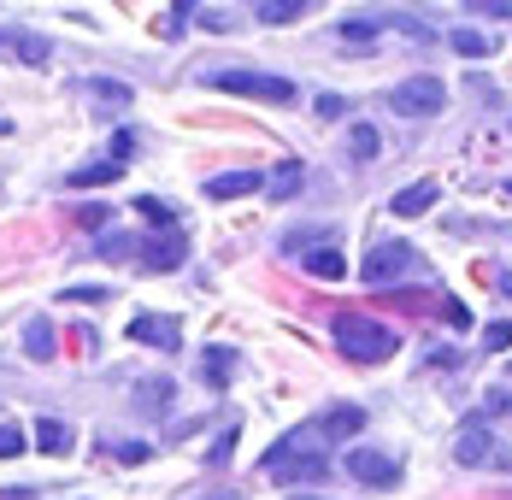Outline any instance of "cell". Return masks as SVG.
<instances>
[{
	"instance_id": "6da1fadb",
	"label": "cell",
	"mask_w": 512,
	"mask_h": 500,
	"mask_svg": "<svg viewBox=\"0 0 512 500\" xmlns=\"http://www.w3.org/2000/svg\"><path fill=\"white\" fill-rule=\"evenodd\" d=\"M330 336H336V353H348L354 365H377V359H389V353L401 348V336L383 318H365V312H336Z\"/></svg>"
},
{
	"instance_id": "7a4b0ae2",
	"label": "cell",
	"mask_w": 512,
	"mask_h": 500,
	"mask_svg": "<svg viewBox=\"0 0 512 500\" xmlns=\"http://www.w3.org/2000/svg\"><path fill=\"white\" fill-rule=\"evenodd\" d=\"M259 471H265L271 483H289V489H295V483H324V477H330V453H312L289 436V442H277V448L259 459Z\"/></svg>"
},
{
	"instance_id": "3957f363",
	"label": "cell",
	"mask_w": 512,
	"mask_h": 500,
	"mask_svg": "<svg viewBox=\"0 0 512 500\" xmlns=\"http://www.w3.org/2000/svg\"><path fill=\"white\" fill-rule=\"evenodd\" d=\"M212 89L248 95V100H271V106H295V100H301L295 77H277V71H212Z\"/></svg>"
},
{
	"instance_id": "277c9868",
	"label": "cell",
	"mask_w": 512,
	"mask_h": 500,
	"mask_svg": "<svg viewBox=\"0 0 512 500\" xmlns=\"http://www.w3.org/2000/svg\"><path fill=\"white\" fill-rule=\"evenodd\" d=\"M442 106H448V89H442L430 71H424V77H407V83H395V89H389V112H395V118H436Z\"/></svg>"
},
{
	"instance_id": "5b68a950",
	"label": "cell",
	"mask_w": 512,
	"mask_h": 500,
	"mask_svg": "<svg viewBox=\"0 0 512 500\" xmlns=\"http://www.w3.org/2000/svg\"><path fill=\"white\" fill-rule=\"evenodd\" d=\"M418 271V253L407 248V242H377L371 248V259L359 265V277L371 283V289H395L401 277H412Z\"/></svg>"
},
{
	"instance_id": "8992f818",
	"label": "cell",
	"mask_w": 512,
	"mask_h": 500,
	"mask_svg": "<svg viewBox=\"0 0 512 500\" xmlns=\"http://www.w3.org/2000/svg\"><path fill=\"white\" fill-rule=\"evenodd\" d=\"M454 459L460 465H483V471H512V448L495 442L489 424H465L460 436H454Z\"/></svg>"
},
{
	"instance_id": "52a82bcc",
	"label": "cell",
	"mask_w": 512,
	"mask_h": 500,
	"mask_svg": "<svg viewBox=\"0 0 512 500\" xmlns=\"http://www.w3.org/2000/svg\"><path fill=\"white\" fill-rule=\"evenodd\" d=\"M342 465H348V477L365 483V489H395V483H401V459L383 453V448H348Z\"/></svg>"
},
{
	"instance_id": "ba28073f",
	"label": "cell",
	"mask_w": 512,
	"mask_h": 500,
	"mask_svg": "<svg viewBox=\"0 0 512 500\" xmlns=\"http://www.w3.org/2000/svg\"><path fill=\"white\" fill-rule=\"evenodd\" d=\"M301 271L318 277V283H342L348 277V259H342V242H324V248H307L301 253Z\"/></svg>"
},
{
	"instance_id": "9c48e42d",
	"label": "cell",
	"mask_w": 512,
	"mask_h": 500,
	"mask_svg": "<svg viewBox=\"0 0 512 500\" xmlns=\"http://www.w3.org/2000/svg\"><path fill=\"white\" fill-rule=\"evenodd\" d=\"M130 336H136L142 348H159V353H177V342H183L177 318H136V324H130Z\"/></svg>"
},
{
	"instance_id": "30bf717a",
	"label": "cell",
	"mask_w": 512,
	"mask_h": 500,
	"mask_svg": "<svg viewBox=\"0 0 512 500\" xmlns=\"http://www.w3.org/2000/svg\"><path fill=\"white\" fill-rule=\"evenodd\" d=\"M312 430H318V436H330V442H348V436L365 430V406H330Z\"/></svg>"
},
{
	"instance_id": "8fae6325",
	"label": "cell",
	"mask_w": 512,
	"mask_h": 500,
	"mask_svg": "<svg viewBox=\"0 0 512 500\" xmlns=\"http://www.w3.org/2000/svg\"><path fill=\"white\" fill-rule=\"evenodd\" d=\"M142 265L148 271H177L183 265V230H171V236H159V242H142Z\"/></svg>"
},
{
	"instance_id": "7c38bea8",
	"label": "cell",
	"mask_w": 512,
	"mask_h": 500,
	"mask_svg": "<svg viewBox=\"0 0 512 500\" xmlns=\"http://www.w3.org/2000/svg\"><path fill=\"white\" fill-rule=\"evenodd\" d=\"M436 200H442V189H436V183L424 177V183H407L401 195L389 200V212H395V218H418V212H430Z\"/></svg>"
},
{
	"instance_id": "4fadbf2b",
	"label": "cell",
	"mask_w": 512,
	"mask_h": 500,
	"mask_svg": "<svg viewBox=\"0 0 512 500\" xmlns=\"http://www.w3.org/2000/svg\"><path fill=\"white\" fill-rule=\"evenodd\" d=\"M265 189V177L259 171H218L212 183H206V195L212 200H236V195H259Z\"/></svg>"
},
{
	"instance_id": "5bb4252c",
	"label": "cell",
	"mask_w": 512,
	"mask_h": 500,
	"mask_svg": "<svg viewBox=\"0 0 512 500\" xmlns=\"http://www.w3.org/2000/svg\"><path fill=\"white\" fill-rule=\"evenodd\" d=\"M0 53H18L24 65H48L53 59V48L42 36H30V30H0Z\"/></svg>"
},
{
	"instance_id": "9a60e30c",
	"label": "cell",
	"mask_w": 512,
	"mask_h": 500,
	"mask_svg": "<svg viewBox=\"0 0 512 500\" xmlns=\"http://www.w3.org/2000/svg\"><path fill=\"white\" fill-rule=\"evenodd\" d=\"M236 365H242V353H230V348H206V359H201L206 389H224V383L236 377Z\"/></svg>"
},
{
	"instance_id": "2e32d148",
	"label": "cell",
	"mask_w": 512,
	"mask_h": 500,
	"mask_svg": "<svg viewBox=\"0 0 512 500\" xmlns=\"http://www.w3.org/2000/svg\"><path fill=\"white\" fill-rule=\"evenodd\" d=\"M36 442H42V453L65 459V453H71V442H77V430H71L65 418H42V424H36Z\"/></svg>"
},
{
	"instance_id": "e0dca14e",
	"label": "cell",
	"mask_w": 512,
	"mask_h": 500,
	"mask_svg": "<svg viewBox=\"0 0 512 500\" xmlns=\"http://www.w3.org/2000/svg\"><path fill=\"white\" fill-rule=\"evenodd\" d=\"M118 177H124V165H112V159H95V165H77L65 183H71V189H106V183H118Z\"/></svg>"
},
{
	"instance_id": "ac0fdd59",
	"label": "cell",
	"mask_w": 512,
	"mask_h": 500,
	"mask_svg": "<svg viewBox=\"0 0 512 500\" xmlns=\"http://www.w3.org/2000/svg\"><path fill=\"white\" fill-rule=\"evenodd\" d=\"M24 348H30V359H53L59 336H53V324H48V318H30V330H24Z\"/></svg>"
},
{
	"instance_id": "d6986e66",
	"label": "cell",
	"mask_w": 512,
	"mask_h": 500,
	"mask_svg": "<svg viewBox=\"0 0 512 500\" xmlns=\"http://www.w3.org/2000/svg\"><path fill=\"white\" fill-rule=\"evenodd\" d=\"M301 12H307L301 0H259V6H254V18H259V24H295Z\"/></svg>"
},
{
	"instance_id": "ffe728a7",
	"label": "cell",
	"mask_w": 512,
	"mask_h": 500,
	"mask_svg": "<svg viewBox=\"0 0 512 500\" xmlns=\"http://www.w3.org/2000/svg\"><path fill=\"white\" fill-rule=\"evenodd\" d=\"M377 148H383L377 124H354V130H348V153H354L359 165H365V159H377Z\"/></svg>"
},
{
	"instance_id": "44dd1931",
	"label": "cell",
	"mask_w": 512,
	"mask_h": 500,
	"mask_svg": "<svg viewBox=\"0 0 512 500\" xmlns=\"http://www.w3.org/2000/svg\"><path fill=\"white\" fill-rule=\"evenodd\" d=\"M136 212H142V218H148V224H154V230H165V236H171V230H177V212H171V206H165V200H154V195H142V200H136Z\"/></svg>"
},
{
	"instance_id": "7402d4cb",
	"label": "cell",
	"mask_w": 512,
	"mask_h": 500,
	"mask_svg": "<svg viewBox=\"0 0 512 500\" xmlns=\"http://www.w3.org/2000/svg\"><path fill=\"white\" fill-rule=\"evenodd\" d=\"M301 183H307V177H301V165H295V159H283V165H277V177H271V195L289 200L295 189H301Z\"/></svg>"
},
{
	"instance_id": "603a6c76",
	"label": "cell",
	"mask_w": 512,
	"mask_h": 500,
	"mask_svg": "<svg viewBox=\"0 0 512 500\" xmlns=\"http://www.w3.org/2000/svg\"><path fill=\"white\" fill-rule=\"evenodd\" d=\"M448 42H454V53H465V59H483V53L495 48V42H489V36H483V30H454V36H448Z\"/></svg>"
},
{
	"instance_id": "cb8c5ba5",
	"label": "cell",
	"mask_w": 512,
	"mask_h": 500,
	"mask_svg": "<svg viewBox=\"0 0 512 500\" xmlns=\"http://www.w3.org/2000/svg\"><path fill=\"white\" fill-rule=\"evenodd\" d=\"M89 95H95V106H106V112H124V106H130V89H124V83H95Z\"/></svg>"
},
{
	"instance_id": "d4e9b609",
	"label": "cell",
	"mask_w": 512,
	"mask_h": 500,
	"mask_svg": "<svg viewBox=\"0 0 512 500\" xmlns=\"http://www.w3.org/2000/svg\"><path fill=\"white\" fill-rule=\"evenodd\" d=\"M501 348H512V318L483 324V353H501Z\"/></svg>"
},
{
	"instance_id": "484cf974",
	"label": "cell",
	"mask_w": 512,
	"mask_h": 500,
	"mask_svg": "<svg viewBox=\"0 0 512 500\" xmlns=\"http://www.w3.org/2000/svg\"><path fill=\"white\" fill-rule=\"evenodd\" d=\"M383 24H389V18H348V24H342V36H348V42H365V36H377Z\"/></svg>"
},
{
	"instance_id": "4316f807",
	"label": "cell",
	"mask_w": 512,
	"mask_h": 500,
	"mask_svg": "<svg viewBox=\"0 0 512 500\" xmlns=\"http://www.w3.org/2000/svg\"><path fill=\"white\" fill-rule=\"evenodd\" d=\"M136 395H142V406H154V412H165V400H171V383H165V377H154V383H142Z\"/></svg>"
},
{
	"instance_id": "83f0119b",
	"label": "cell",
	"mask_w": 512,
	"mask_h": 500,
	"mask_svg": "<svg viewBox=\"0 0 512 500\" xmlns=\"http://www.w3.org/2000/svg\"><path fill=\"white\" fill-rule=\"evenodd\" d=\"M24 453V430L18 424H0V459H18Z\"/></svg>"
},
{
	"instance_id": "f1b7e54d",
	"label": "cell",
	"mask_w": 512,
	"mask_h": 500,
	"mask_svg": "<svg viewBox=\"0 0 512 500\" xmlns=\"http://www.w3.org/2000/svg\"><path fill=\"white\" fill-rule=\"evenodd\" d=\"M136 248H142L136 236H112V230L101 236V253H112V259H124V253H136Z\"/></svg>"
},
{
	"instance_id": "f546056e",
	"label": "cell",
	"mask_w": 512,
	"mask_h": 500,
	"mask_svg": "<svg viewBox=\"0 0 512 500\" xmlns=\"http://www.w3.org/2000/svg\"><path fill=\"white\" fill-rule=\"evenodd\" d=\"M130 153H136V136H130V130H118V136H112V153H106V159H112V165H124Z\"/></svg>"
},
{
	"instance_id": "4dcf8cb0",
	"label": "cell",
	"mask_w": 512,
	"mask_h": 500,
	"mask_svg": "<svg viewBox=\"0 0 512 500\" xmlns=\"http://www.w3.org/2000/svg\"><path fill=\"white\" fill-rule=\"evenodd\" d=\"M112 453H118V459H124V465H136V459H148V442H112Z\"/></svg>"
},
{
	"instance_id": "1f68e13d",
	"label": "cell",
	"mask_w": 512,
	"mask_h": 500,
	"mask_svg": "<svg viewBox=\"0 0 512 500\" xmlns=\"http://www.w3.org/2000/svg\"><path fill=\"white\" fill-rule=\"evenodd\" d=\"M106 218H112V206H77V224H89V230H101Z\"/></svg>"
},
{
	"instance_id": "d6a6232c",
	"label": "cell",
	"mask_w": 512,
	"mask_h": 500,
	"mask_svg": "<svg viewBox=\"0 0 512 500\" xmlns=\"http://www.w3.org/2000/svg\"><path fill=\"white\" fill-rule=\"evenodd\" d=\"M230 448H236V430H224V436H218V448L206 453V465H224V459H230Z\"/></svg>"
},
{
	"instance_id": "836d02e7",
	"label": "cell",
	"mask_w": 512,
	"mask_h": 500,
	"mask_svg": "<svg viewBox=\"0 0 512 500\" xmlns=\"http://www.w3.org/2000/svg\"><path fill=\"white\" fill-rule=\"evenodd\" d=\"M65 300H83V306H101V300H112V289H65Z\"/></svg>"
},
{
	"instance_id": "e575fe53",
	"label": "cell",
	"mask_w": 512,
	"mask_h": 500,
	"mask_svg": "<svg viewBox=\"0 0 512 500\" xmlns=\"http://www.w3.org/2000/svg\"><path fill=\"white\" fill-rule=\"evenodd\" d=\"M342 112H348L342 95H318V118H342Z\"/></svg>"
},
{
	"instance_id": "d590c367",
	"label": "cell",
	"mask_w": 512,
	"mask_h": 500,
	"mask_svg": "<svg viewBox=\"0 0 512 500\" xmlns=\"http://www.w3.org/2000/svg\"><path fill=\"white\" fill-rule=\"evenodd\" d=\"M501 295H507V300H512V271H507V277H501Z\"/></svg>"
},
{
	"instance_id": "8d00e7d4",
	"label": "cell",
	"mask_w": 512,
	"mask_h": 500,
	"mask_svg": "<svg viewBox=\"0 0 512 500\" xmlns=\"http://www.w3.org/2000/svg\"><path fill=\"white\" fill-rule=\"evenodd\" d=\"M206 500H242V495H206Z\"/></svg>"
},
{
	"instance_id": "74e56055",
	"label": "cell",
	"mask_w": 512,
	"mask_h": 500,
	"mask_svg": "<svg viewBox=\"0 0 512 500\" xmlns=\"http://www.w3.org/2000/svg\"><path fill=\"white\" fill-rule=\"evenodd\" d=\"M507 200H512V183H507Z\"/></svg>"
}]
</instances>
